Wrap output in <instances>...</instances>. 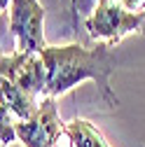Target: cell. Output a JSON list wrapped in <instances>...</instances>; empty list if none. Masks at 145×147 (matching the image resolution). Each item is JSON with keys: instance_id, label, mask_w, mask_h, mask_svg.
<instances>
[{"instance_id": "obj_1", "label": "cell", "mask_w": 145, "mask_h": 147, "mask_svg": "<svg viewBox=\"0 0 145 147\" xmlns=\"http://www.w3.org/2000/svg\"><path fill=\"white\" fill-rule=\"evenodd\" d=\"M47 65V96L59 98L68 94L77 84L91 80L98 89L101 98L108 107H117L119 98L110 86V75L117 68V54L112 45L98 42L94 47H84L80 42L70 45H47L42 51Z\"/></svg>"}, {"instance_id": "obj_2", "label": "cell", "mask_w": 145, "mask_h": 147, "mask_svg": "<svg viewBox=\"0 0 145 147\" xmlns=\"http://www.w3.org/2000/svg\"><path fill=\"white\" fill-rule=\"evenodd\" d=\"M91 42L119 45L126 35L145 30V12H129L119 0H98L91 14L84 19Z\"/></svg>"}, {"instance_id": "obj_3", "label": "cell", "mask_w": 145, "mask_h": 147, "mask_svg": "<svg viewBox=\"0 0 145 147\" xmlns=\"http://www.w3.org/2000/svg\"><path fill=\"white\" fill-rule=\"evenodd\" d=\"M0 77L19 86L35 100L47 98V65L42 54L12 51L0 56Z\"/></svg>"}, {"instance_id": "obj_4", "label": "cell", "mask_w": 145, "mask_h": 147, "mask_svg": "<svg viewBox=\"0 0 145 147\" xmlns=\"http://www.w3.org/2000/svg\"><path fill=\"white\" fill-rule=\"evenodd\" d=\"M9 33L16 51L38 54L47 47L45 42V7L40 0H9Z\"/></svg>"}, {"instance_id": "obj_5", "label": "cell", "mask_w": 145, "mask_h": 147, "mask_svg": "<svg viewBox=\"0 0 145 147\" xmlns=\"http://www.w3.org/2000/svg\"><path fill=\"white\" fill-rule=\"evenodd\" d=\"M14 131L16 140L24 147H59L61 138L66 136V124L59 117L56 98H42L35 117H30L28 121H16Z\"/></svg>"}, {"instance_id": "obj_6", "label": "cell", "mask_w": 145, "mask_h": 147, "mask_svg": "<svg viewBox=\"0 0 145 147\" xmlns=\"http://www.w3.org/2000/svg\"><path fill=\"white\" fill-rule=\"evenodd\" d=\"M66 128L72 138V147H110V142L103 138V133L89 119L75 117L72 121L66 124Z\"/></svg>"}, {"instance_id": "obj_7", "label": "cell", "mask_w": 145, "mask_h": 147, "mask_svg": "<svg viewBox=\"0 0 145 147\" xmlns=\"http://www.w3.org/2000/svg\"><path fill=\"white\" fill-rule=\"evenodd\" d=\"M129 12H145V0H119Z\"/></svg>"}, {"instance_id": "obj_8", "label": "cell", "mask_w": 145, "mask_h": 147, "mask_svg": "<svg viewBox=\"0 0 145 147\" xmlns=\"http://www.w3.org/2000/svg\"><path fill=\"white\" fill-rule=\"evenodd\" d=\"M0 9H3V12L9 9V0H0Z\"/></svg>"}, {"instance_id": "obj_9", "label": "cell", "mask_w": 145, "mask_h": 147, "mask_svg": "<svg viewBox=\"0 0 145 147\" xmlns=\"http://www.w3.org/2000/svg\"><path fill=\"white\" fill-rule=\"evenodd\" d=\"M66 3H68V7H70V5H72V0H66Z\"/></svg>"}]
</instances>
